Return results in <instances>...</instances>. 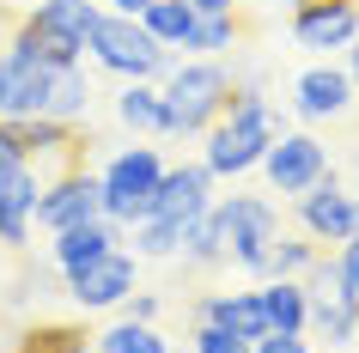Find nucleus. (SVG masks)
<instances>
[{"label": "nucleus", "instance_id": "412c9836", "mask_svg": "<svg viewBox=\"0 0 359 353\" xmlns=\"http://www.w3.org/2000/svg\"><path fill=\"white\" fill-rule=\"evenodd\" d=\"M250 37L244 13H195V31H189V55L201 61H219V55H238Z\"/></svg>", "mask_w": 359, "mask_h": 353}, {"label": "nucleus", "instance_id": "72a5a7b5", "mask_svg": "<svg viewBox=\"0 0 359 353\" xmlns=\"http://www.w3.org/2000/svg\"><path fill=\"white\" fill-rule=\"evenodd\" d=\"M195 13H238V6H244V0H189Z\"/></svg>", "mask_w": 359, "mask_h": 353}, {"label": "nucleus", "instance_id": "0eeeda50", "mask_svg": "<svg viewBox=\"0 0 359 353\" xmlns=\"http://www.w3.org/2000/svg\"><path fill=\"white\" fill-rule=\"evenodd\" d=\"M292 116L304 128H353L359 122V92L335 61H311L292 74Z\"/></svg>", "mask_w": 359, "mask_h": 353}, {"label": "nucleus", "instance_id": "bb28decb", "mask_svg": "<svg viewBox=\"0 0 359 353\" xmlns=\"http://www.w3.org/2000/svg\"><path fill=\"white\" fill-rule=\"evenodd\" d=\"M19 353H97V347H92V329H79V323H37Z\"/></svg>", "mask_w": 359, "mask_h": 353}, {"label": "nucleus", "instance_id": "473e14b6", "mask_svg": "<svg viewBox=\"0 0 359 353\" xmlns=\"http://www.w3.org/2000/svg\"><path fill=\"white\" fill-rule=\"evenodd\" d=\"M341 74L353 79V92H359V37H353V43H347V61H341Z\"/></svg>", "mask_w": 359, "mask_h": 353}, {"label": "nucleus", "instance_id": "7c9ffc66", "mask_svg": "<svg viewBox=\"0 0 359 353\" xmlns=\"http://www.w3.org/2000/svg\"><path fill=\"white\" fill-rule=\"evenodd\" d=\"M335 262H341V280H347V298H359V232L347 244H335Z\"/></svg>", "mask_w": 359, "mask_h": 353}, {"label": "nucleus", "instance_id": "393cba45", "mask_svg": "<svg viewBox=\"0 0 359 353\" xmlns=\"http://www.w3.org/2000/svg\"><path fill=\"white\" fill-rule=\"evenodd\" d=\"M122 244H134V256H140V262H170V256H177V244H183V225L152 220V213H147V220L128 225V238H122Z\"/></svg>", "mask_w": 359, "mask_h": 353}, {"label": "nucleus", "instance_id": "ddd939ff", "mask_svg": "<svg viewBox=\"0 0 359 353\" xmlns=\"http://www.w3.org/2000/svg\"><path fill=\"white\" fill-rule=\"evenodd\" d=\"M49 98H55V67H49V61L19 55V49H0V122L49 116Z\"/></svg>", "mask_w": 359, "mask_h": 353}, {"label": "nucleus", "instance_id": "f3484780", "mask_svg": "<svg viewBox=\"0 0 359 353\" xmlns=\"http://www.w3.org/2000/svg\"><path fill=\"white\" fill-rule=\"evenodd\" d=\"M195 323H213V329L238 335V341H262V335H268V317H262L256 286H238V293H201V298H195Z\"/></svg>", "mask_w": 359, "mask_h": 353}, {"label": "nucleus", "instance_id": "f8f14e48", "mask_svg": "<svg viewBox=\"0 0 359 353\" xmlns=\"http://www.w3.org/2000/svg\"><path fill=\"white\" fill-rule=\"evenodd\" d=\"M359 37V0H299L292 6V43L304 55H347V43Z\"/></svg>", "mask_w": 359, "mask_h": 353}, {"label": "nucleus", "instance_id": "6e6552de", "mask_svg": "<svg viewBox=\"0 0 359 353\" xmlns=\"http://www.w3.org/2000/svg\"><path fill=\"white\" fill-rule=\"evenodd\" d=\"M134 286H140V256L134 250H110V256L61 274V293L74 298V311H86V317H116Z\"/></svg>", "mask_w": 359, "mask_h": 353}, {"label": "nucleus", "instance_id": "39448f33", "mask_svg": "<svg viewBox=\"0 0 359 353\" xmlns=\"http://www.w3.org/2000/svg\"><path fill=\"white\" fill-rule=\"evenodd\" d=\"M86 61H92L97 74H116L122 86L128 79H158L170 74V49H158L152 43V31L140 19H122V13H97V25H92V37H86Z\"/></svg>", "mask_w": 359, "mask_h": 353}, {"label": "nucleus", "instance_id": "dca6fc26", "mask_svg": "<svg viewBox=\"0 0 359 353\" xmlns=\"http://www.w3.org/2000/svg\"><path fill=\"white\" fill-rule=\"evenodd\" d=\"M122 238H128V232L116 220H86V225H74V232H55V238H49V268H55V274H74L86 262L110 256V250H128Z\"/></svg>", "mask_w": 359, "mask_h": 353}, {"label": "nucleus", "instance_id": "6ab92c4d", "mask_svg": "<svg viewBox=\"0 0 359 353\" xmlns=\"http://www.w3.org/2000/svg\"><path fill=\"white\" fill-rule=\"evenodd\" d=\"M256 298H262V317L274 335H304V317H311V293L299 280H256Z\"/></svg>", "mask_w": 359, "mask_h": 353}, {"label": "nucleus", "instance_id": "1a4fd4ad", "mask_svg": "<svg viewBox=\"0 0 359 353\" xmlns=\"http://www.w3.org/2000/svg\"><path fill=\"white\" fill-rule=\"evenodd\" d=\"M256 171L268 177V189H274L280 201H292V195H304L317 177H329V171H335V159H329V147H323L311 128H280Z\"/></svg>", "mask_w": 359, "mask_h": 353}, {"label": "nucleus", "instance_id": "c85d7f7f", "mask_svg": "<svg viewBox=\"0 0 359 353\" xmlns=\"http://www.w3.org/2000/svg\"><path fill=\"white\" fill-rule=\"evenodd\" d=\"M189 353H250V341L213 329V323H195V329H189Z\"/></svg>", "mask_w": 359, "mask_h": 353}, {"label": "nucleus", "instance_id": "2eb2a0df", "mask_svg": "<svg viewBox=\"0 0 359 353\" xmlns=\"http://www.w3.org/2000/svg\"><path fill=\"white\" fill-rule=\"evenodd\" d=\"M208 207H213V171L201 165V159H189V165H165L158 195H152V220L183 225V220H195V213H208Z\"/></svg>", "mask_w": 359, "mask_h": 353}, {"label": "nucleus", "instance_id": "4468645a", "mask_svg": "<svg viewBox=\"0 0 359 353\" xmlns=\"http://www.w3.org/2000/svg\"><path fill=\"white\" fill-rule=\"evenodd\" d=\"M37 195H43V177H37L31 159H25L13 177H0V244H6V256H25V250H31V232H37Z\"/></svg>", "mask_w": 359, "mask_h": 353}, {"label": "nucleus", "instance_id": "423d86ee", "mask_svg": "<svg viewBox=\"0 0 359 353\" xmlns=\"http://www.w3.org/2000/svg\"><path fill=\"white\" fill-rule=\"evenodd\" d=\"M158 177H165V152L147 147V140H128L116 147L97 171V201H104V220H116L128 232L134 220L152 213V195H158Z\"/></svg>", "mask_w": 359, "mask_h": 353}, {"label": "nucleus", "instance_id": "9b49d317", "mask_svg": "<svg viewBox=\"0 0 359 353\" xmlns=\"http://www.w3.org/2000/svg\"><path fill=\"white\" fill-rule=\"evenodd\" d=\"M86 220H104V201H97V171L92 165H74L49 177L37 195V232L43 238H55V232H74Z\"/></svg>", "mask_w": 359, "mask_h": 353}, {"label": "nucleus", "instance_id": "f704fd0d", "mask_svg": "<svg viewBox=\"0 0 359 353\" xmlns=\"http://www.w3.org/2000/svg\"><path fill=\"white\" fill-rule=\"evenodd\" d=\"M341 183H347V195L359 201V140H353V159H347V177H341Z\"/></svg>", "mask_w": 359, "mask_h": 353}, {"label": "nucleus", "instance_id": "9d476101", "mask_svg": "<svg viewBox=\"0 0 359 353\" xmlns=\"http://www.w3.org/2000/svg\"><path fill=\"white\" fill-rule=\"evenodd\" d=\"M292 220H299V232L311 244L329 250V244H347L359 232V201L347 195L341 171H329V177H317L304 195H292Z\"/></svg>", "mask_w": 359, "mask_h": 353}, {"label": "nucleus", "instance_id": "5701e85b", "mask_svg": "<svg viewBox=\"0 0 359 353\" xmlns=\"http://www.w3.org/2000/svg\"><path fill=\"white\" fill-rule=\"evenodd\" d=\"M304 329H317L329 347H353L359 341V298H311Z\"/></svg>", "mask_w": 359, "mask_h": 353}, {"label": "nucleus", "instance_id": "7ed1b4c3", "mask_svg": "<svg viewBox=\"0 0 359 353\" xmlns=\"http://www.w3.org/2000/svg\"><path fill=\"white\" fill-rule=\"evenodd\" d=\"M231 86H238V74H231L226 61H170V74H165V116H170V134L165 140H201V134L219 122V110H226V98Z\"/></svg>", "mask_w": 359, "mask_h": 353}, {"label": "nucleus", "instance_id": "c9c22d12", "mask_svg": "<svg viewBox=\"0 0 359 353\" xmlns=\"http://www.w3.org/2000/svg\"><path fill=\"white\" fill-rule=\"evenodd\" d=\"M147 6H152V0H110V13H122V19H140Z\"/></svg>", "mask_w": 359, "mask_h": 353}, {"label": "nucleus", "instance_id": "c756f323", "mask_svg": "<svg viewBox=\"0 0 359 353\" xmlns=\"http://www.w3.org/2000/svg\"><path fill=\"white\" fill-rule=\"evenodd\" d=\"M122 317H134V323H158V317H165V298L147 293V286H134L128 305H122Z\"/></svg>", "mask_w": 359, "mask_h": 353}, {"label": "nucleus", "instance_id": "2f4dec72", "mask_svg": "<svg viewBox=\"0 0 359 353\" xmlns=\"http://www.w3.org/2000/svg\"><path fill=\"white\" fill-rule=\"evenodd\" d=\"M250 353H311V341H304V335H274L268 329L262 341H250Z\"/></svg>", "mask_w": 359, "mask_h": 353}, {"label": "nucleus", "instance_id": "e433bc0d", "mask_svg": "<svg viewBox=\"0 0 359 353\" xmlns=\"http://www.w3.org/2000/svg\"><path fill=\"white\" fill-rule=\"evenodd\" d=\"M0 268H6V244H0Z\"/></svg>", "mask_w": 359, "mask_h": 353}, {"label": "nucleus", "instance_id": "a878e982", "mask_svg": "<svg viewBox=\"0 0 359 353\" xmlns=\"http://www.w3.org/2000/svg\"><path fill=\"white\" fill-rule=\"evenodd\" d=\"M317 250L323 244H311L299 225L280 232V238H274V256H268V280H304V268L317 262Z\"/></svg>", "mask_w": 359, "mask_h": 353}, {"label": "nucleus", "instance_id": "a211bd4d", "mask_svg": "<svg viewBox=\"0 0 359 353\" xmlns=\"http://www.w3.org/2000/svg\"><path fill=\"white\" fill-rule=\"evenodd\" d=\"M116 122L140 140H165L170 134V116H165V92L152 86V79H128L122 92H116Z\"/></svg>", "mask_w": 359, "mask_h": 353}, {"label": "nucleus", "instance_id": "20e7f679", "mask_svg": "<svg viewBox=\"0 0 359 353\" xmlns=\"http://www.w3.org/2000/svg\"><path fill=\"white\" fill-rule=\"evenodd\" d=\"M97 13H104L97 0H37L31 13H19V25H13V43H6V49L37 55V61H49V67L86 61V37H92Z\"/></svg>", "mask_w": 359, "mask_h": 353}, {"label": "nucleus", "instance_id": "cd10ccee", "mask_svg": "<svg viewBox=\"0 0 359 353\" xmlns=\"http://www.w3.org/2000/svg\"><path fill=\"white\" fill-rule=\"evenodd\" d=\"M177 256L189 262V268H219V238H213V220L208 213H195V220H183V244H177Z\"/></svg>", "mask_w": 359, "mask_h": 353}, {"label": "nucleus", "instance_id": "f03ea898", "mask_svg": "<svg viewBox=\"0 0 359 353\" xmlns=\"http://www.w3.org/2000/svg\"><path fill=\"white\" fill-rule=\"evenodd\" d=\"M208 220H213V238H219V256L231 268H244L250 280H268L274 238L286 232L274 195H213Z\"/></svg>", "mask_w": 359, "mask_h": 353}, {"label": "nucleus", "instance_id": "4be33fe9", "mask_svg": "<svg viewBox=\"0 0 359 353\" xmlns=\"http://www.w3.org/2000/svg\"><path fill=\"white\" fill-rule=\"evenodd\" d=\"M92 74H86V61H67L55 67V98H49V116L67 122V128H86L92 122Z\"/></svg>", "mask_w": 359, "mask_h": 353}, {"label": "nucleus", "instance_id": "aec40b11", "mask_svg": "<svg viewBox=\"0 0 359 353\" xmlns=\"http://www.w3.org/2000/svg\"><path fill=\"white\" fill-rule=\"evenodd\" d=\"M92 347L97 353H177L158 323H134V317H122V311H116L104 329H92Z\"/></svg>", "mask_w": 359, "mask_h": 353}, {"label": "nucleus", "instance_id": "b1692460", "mask_svg": "<svg viewBox=\"0 0 359 353\" xmlns=\"http://www.w3.org/2000/svg\"><path fill=\"white\" fill-rule=\"evenodd\" d=\"M140 25L152 31V43H158V49H170V55H177V49H189L195 6H189V0H152L147 13H140Z\"/></svg>", "mask_w": 359, "mask_h": 353}, {"label": "nucleus", "instance_id": "f257e3e1", "mask_svg": "<svg viewBox=\"0 0 359 353\" xmlns=\"http://www.w3.org/2000/svg\"><path fill=\"white\" fill-rule=\"evenodd\" d=\"M280 128H286L280 104L256 79H238L231 98H226V110H219V122L201 134V165L213 171V183L219 177H250V171L262 165V152L274 147Z\"/></svg>", "mask_w": 359, "mask_h": 353}]
</instances>
